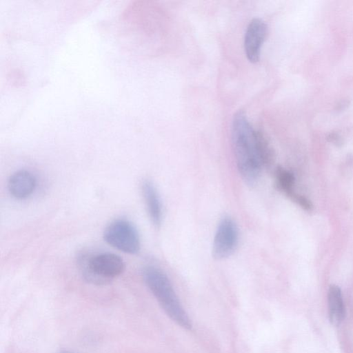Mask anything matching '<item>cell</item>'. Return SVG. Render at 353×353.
Instances as JSON below:
<instances>
[{"label": "cell", "instance_id": "cell-1", "mask_svg": "<svg viewBox=\"0 0 353 353\" xmlns=\"http://www.w3.org/2000/svg\"><path fill=\"white\" fill-rule=\"evenodd\" d=\"M232 145L239 172L248 185H254L260 177L262 165L257 150V131L245 114L238 111L232 123Z\"/></svg>", "mask_w": 353, "mask_h": 353}, {"label": "cell", "instance_id": "cell-2", "mask_svg": "<svg viewBox=\"0 0 353 353\" xmlns=\"http://www.w3.org/2000/svg\"><path fill=\"white\" fill-rule=\"evenodd\" d=\"M143 278L166 314L178 325L190 329V320L168 276L159 268L148 266L143 271Z\"/></svg>", "mask_w": 353, "mask_h": 353}, {"label": "cell", "instance_id": "cell-3", "mask_svg": "<svg viewBox=\"0 0 353 353\" xmlns=\"http://www.w3.org/2000/svg\"><path fill=\"white\" fill-rule=\"evenodd\" d=\"M79 266L83 278L93 284H106L125 269L123 259L112 253H102L87 258L81 256Z\"/></svg>", "mask_w": 353, "mask_h": 353}, {"label": "cell", "instance_id": "cell-4", "mask_svg": "<svg viewBox=\"0 0 353 353\" xmlns=\"http://www.w3.org/2000/svg\"><path fill=\"white\" fill-rule=\"evenodd\" d=\"M104 240L114 248L128 254H136L140 250V238L134 225L125 219L110 223L103 233Z\"/></svg>", "mask_w": 353, "mask_h": 353}, {"label": "cell", "instance_id": "cell-5", "mask_svg": "<svg viewBox=\"0 0 353 353\" xmlns=\"http://www.w3.org/2000/svg\"><path fill=\"white\" fill-rule=\"evenodd\" d=\"M238 239V228L235 222L229 216L223 218L219 223L213 241V257L221 260L232 255L236 248Z\"/></svg>", "mask_w": 353, "mask_h": 353}, {"label": "cell", "instance_id": "cell-6", "mask_svg": "<svg viewBox=\"0 0 353 353\" xmlns=\"http://www.w3.org/2000/svg\"><path fill=\"white\" fill-rule=\"evenodd\" d=\"M267 32V26L260 19H253L249 23L244 39V49L252 63L259 61L261 50Z\"/></svg>", "mask_w": 353, "mask_h": 353}, {"label": "cell", "instance_id": "cell-7", "mask_svg": "<svg viewBox=\"0 0 353 353\" xmlns=\"http://www.w3.org/2000/svg\"><path fill=\"white\" fill-rule=\"evenodd\" d=\"M35 186V177L27 170H19L13 173L8 183L10 193L18 199L28 197L33 192Z\"/></svg>", "mask_w": 353, "mask_h": 353}, {"label": "cell", "instance_id": "cell-8", "mask_svg": "<svg viewBox=\"0 0 353 353\" xmlns=\"http://www.w3.org/2000/svg\"><path fill=\"white\" fill-rule=\"evenodd\" d=\"M141 188L150 220L156 227H159L162 220V208L158 192L149 180L143 182Z\"/></svg>", "mask_w": 353, "mask_h": 353}, {"label": "cell", "instance_id": "cell-9", "mask_svg": "<svg viewBox=\"0 0 353 353\" xmlns=\"http://www.w3.org/2000/svg\"><path fill=\"white\" fill-rule=\"evenodd\" d=\"M328 315L330 323L339 325L344 319L345 305L341 289L335 285L330 286L327 293Z\"/></svg>", "mask_w": 353, "mask_h": 353}, {"label": "cell", "instance_id": "cell-10", "mask_svg": "<svg viewBox=\"0 0 353 353\" xmlns=\"http://www.w3.org/2000/svg\"><path fill=\"white\" fill-rule=\"evenodd\" d=\"M257 150L262 167H270L274 161V153L266 137L259 131H257Z\"/></svg>", "mask_w": 353, "mask_h": 353}, {"label": "cell", "instance_id": "cell-11", "mask_svg": "<svg viewBox=\"0 0 353 353\" xmlns=\"http://www.w3.org/2000/svg\"><path fill=\"white\" fill-rule=\"evenodd\" d=\"M276 179L278 188L287 195L290 196L294 192L293 190L294 176L290 171L278 168L276 171Z\"/></svg>", "mask_w": 353, "mask_h": 353}, {"label": "cell", "instance_id": "cell-12", "mask_svg": "<svg viewBox=\"0 0 353 353\" xmlns=\"http://www.w3.org/2000/svg\"><path fill=\"white\" fill-rule=\"evenodd\" d=\"M290 197L305 210H310L312 208L311 202L303 196L294 192Z\"/></svg>", "mask_w": 353, "mask_h": 353}, {"label": "cell", "instance_id": "cell-13", "mask_svg": "<svg viewBox=\"0 0 353 353\" xmlns=\"http://www.w3.org/2000/svg\"><path fill=\"white\" fill-rule=\"evenodd\" d=\"M59 353H74V352H69V351H61Z\"/></svg>", "mask_w": 353, "mask_h": 353}]
</instances>
